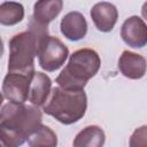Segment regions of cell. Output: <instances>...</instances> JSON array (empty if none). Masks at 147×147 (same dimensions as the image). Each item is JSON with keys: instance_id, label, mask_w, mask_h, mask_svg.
Wrapping results in <instances>:
<instances>
[{"instance_id": "7a4b0ae2", "label": "cell", "mask_w": 147, "mask_h": 147, "mask_svg": "<svg viewBox=\"0 0 147 147\" xmlns=\"http://www.w3.org/2000/svg\"><path fill=\"white\" fill-rule=\"evenodd\" d=\"M49 37L48 26L40 25L30 18L28 31L13 36L9 40L8 72L34 75V57L44 40Z\"/></svg>"}, {"instance_id": "5bb4252c", "label": "cell", "mask_w": 147, "mask_h": 147, "mask_svg": "<svg viewBox=\"0 0 147 147\" xmlns=\"http://www.w3.org/2000/svg\"><path fill=\"white\" fill-rule=\"evenodd\" d=\"M29 147H56V133L46 125H40L28 138Z\"/></svg>"}, {"instance_id": "6da1fadb", "label": "cell", "mask_w": 147, "mask_h": 147, "mask_svg": "<svg viewBox=\"0 0 147 147\" xmlns=\"http://www.w3.org/2000/svg\"><path fill=\"white\" fill-rule=\"evenodd\" d=\"M42 114L37 106L8 102L0 114V147H21L41 124Z\"/></svg>"}, {"instance_id": "5b68a950", "label": "cell", "mask_w": 147, "mask_h": 147, "mask_svg": "<svg viewBox=\"0 0 147 147\" xmlns=\"http://www.w3.org/2000/svg\"><path fill=\"white\" fill-rule=\"evenodd\" d=\"M68 47L56 37H47L38 52V62L45 71H55L60 69L68 59Z\"/></svg>"}, {"instance_id": "52a82bcc", "label": "cell", "mask_w": 147, "mask_h": 147, "mask_svg": "<svg viewBox=\"0 0 147 147\" xmlns=\"http://www.w3.org/2000/svg\"><path fill=\"white\" fill-rule=\"evenodd\" d=\"M123 41L133 48H141L147 45V24L139 16H130L121 28Z\"/></svg>"}, {"instance_id": "8992f818", "label": "cell", "mask_w": 147, "mask_h": 147, "mask_svg": "<svg viewBox=\"0 0 147 147\" xmlns=\"http://www.w3.org/2000/svg\"><path fill=\"white\" fill-rule=\"evenodd\" d=\"M33 75L8 72L2 83V96L9 102L24 103L29 100L30 84Z\"/></svg>"}, {"instance_id": "277c9868", "label": "cell", "mask_w": 147, "mask_h": 147, "mask_svg": "<svg viewBox=\"0 0 147 147\" xmlns=\"http://www.w3.org/2000/svg\"><path fill=\"white\" fill-rule=\"evenodd\" d=\"M87 96L84 91H68L60 86L54 87L44 111L64 125L78 122L86 111Z\"/></svg>"}, {"instance_id": "2e32d148", "label": "cell", "mask_w": 147, "mask_h": 147, "mask_svg": "<svg viewBox=\"0 0 147 147\" xmlns=\"http://www.w3.org/2000/svg\"><path fill=\"white\" fill-rule=\"evenodd\" d=\"M130 147H147V125L133 131L130 138Z\"/></svg>"}, {"instance_id": "7c38bea8", "label": "cell", "mask_w": 147, "mask_h": 147, "mask_svg": "<svg viewBox=\"0 0 147 147\" xmlns=\"http://www.w3.org/2000/svg\"><path fill=\"white\" fill-rule=\"evenodd\" d=\"M63 1L62 0H40L37 1L33 6L32 20L44 26H48L62 10Z\"/></svg>"}, {"instance_id": "9a60e30c", "label": "cell", "mask_w": 147, "mask_h": 147, "mask_svg": "<svg viewBox=\"0 0 147 147\" xmlns=\"http://www.w3.org/2000/svg\"><path fill=\"white\" fill-rule=\"evenodd\" d=\"M24 17V8L20 2L5 1L0 5V23L2 25H15Z\"/></svg>"}, {"instance_id": "ba28073f", "label": "cell", "mask_w": 147, "mask_h": 147, "mask_svg": "<svg viewBox=\"0 0 147 147\" xmlns=\"http://www.w3.org/2000/svg\"><path fill=\"white\" fill-rule=\"evenodd\" d=\"M90 15L95 28L101 32H110L118 18L117 8L107 1L95 3L91 9Z\"/></svg>"}, {"instance_id": "9c48e42d", "label": "cell", "mask_w": 147, "mask_h": 147, "mask_svg": "<svg viewBox=\"0 0 147 147\" xmlns=\"http://www.w3.org/2000/svg\"><path fill=\"white\" fill-rule=\"evenodd\" d=\"M118 69L121 74L129 79H140L146 74L147 62L142 55L124 51L118 60Z\"/></svg>"}, {"instance_id": "4fadbf2b", "label": "cell", "mask_w": 147, "mask_h": 147, "mask_svg": "<svg viewBox=\"0 0 147 147\" xmlns=\"http://www.w3.org/2000/svg\"><path fill=\"white\" fill-rule=\"evenodd\" d=\"M106 136L98 125H88L74 139V147H103Z\"/></svg>"}, {"instance_id": "e0dca14e", "label": "cell", "mask_w": 147, "mask_h": 147, "mask_svg": "<svg viewBox=\"0 0 147 147\" xmlns=\"http://www.w3.org/2000/svg\"><path fill=\"white\" fill-rule=\"evenodd\" d=\"M141 15H142V17L147 21V1L142 5V8H141Z\"/></svg>"}, {"instance_id": "30bf717a", "label": "cell", "mask_w": 147, "mask_h": 147, "mask_svg": "<svg viewBox=\"0 0 147 147\" xmlns=\"http://www.w3.org/2000/svg\"><path fill=\"white\" fill-rule=\"evenodd\" d=\"M61 33L71 41L83 39L87 33V22L79 11H70L61 20Z\"/></svg>"}, {"instance_id": "3957f363", "label": "cell", "mask_w": 147, "mask_h": 147, "mask_svg": "<svg viewBox=\"0 0 147 147\" xmlns=\"http://www.w3.org/2000/svg\"><path fill=\"white\" fill-rule=\"evenodd\" d=\"M100 64V56L94 49H78L70 55L68 64L59 74L55 82L63 90L84 91L87 82L98 74Z\"/></svg>"}, {"instance_id": "8fae6325", "label": "cell", "mask_w": 147, "mask_h": 147, "mask_svg": "<svg viewBox=\"0 0 147 147\" xmlns=\"http://www.w3.org/2000/svg\"><path fill=\"white\" fill-rule=\"evenodd\" d=\"M52 92V79L44 72L36 71L30 84L29 101L37 107L44 106Z\"/></svg>"}]
</instances>
